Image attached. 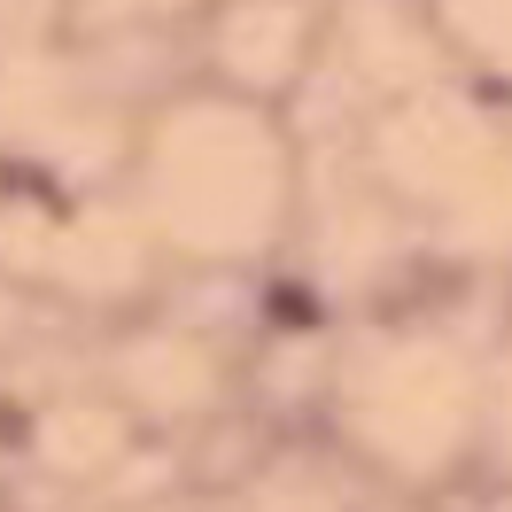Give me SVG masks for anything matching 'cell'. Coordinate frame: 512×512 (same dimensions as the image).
<instances>
[{
    "instance_id": "6da1fadb",
    "label": "cell",
    "mask_w": 512,
    "mask_h": 512,
    "mask_svg": "<svg viewBox=\"0 0 512 512\" xmlns=\"http://www.w3.org/2000/svg\"><path fill=\"white\" fill-rule=\"evenodd\" d=\"M280 326H311V303H303V295H280Z\"/></svg>"
}]
</instances>
